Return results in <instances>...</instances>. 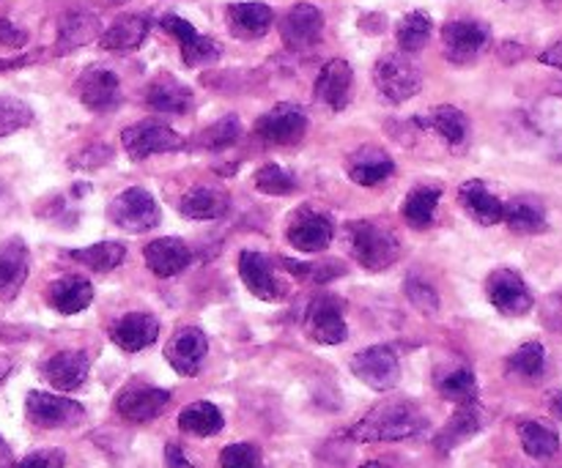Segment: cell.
Here are the masks:
<instances>
[{
    "instance_id": "cell-56",
    "label": "cell",
    "mask_w": 562,
    "mask_h": 468,
    "mask_svg": "<svg viewBox=\"0 0 562 468\" xmlns=\"http://www.w3.org/2000/svg\"><path fill=\"white\" fill-rule=\"evenodd\" d=\"M11 373V362L5 359V356H0V384L5 381V376H9Z\"/></svg>"
},
{
    "instance_id": "cell-20",
    "label": "cell",
    "mask_w": 562,
    "mask_h": 468,
    "mask_svg": "<svg viewBox=\"0 0 562 468\" xmlns=\"http://www.w3.org/2000/svg\"><path fill=\"white\" fill-rule=\"evenodd\" d=\"M31 272V252L25 241L9 239L0 244V301H14Z\"/></svg>"
},
{
    "instance_id": "cell-57",
    "label": "cell",
    "mask_w": 562,
    "mask_h": 468,
    "mask_svg": "<svg viewBox=\"0 0 562 468\" xmlns=\"http://www.w3.org/2000/svg\"><path fill=\"white\" fill-rule=\"evenodd\" d=\"M360 468H390V466L382 464V460H368V464H362Z\"/></svg>"
},
{
    "instance_id": "cell-16",
    "label": "cell",
    "mask_w": 562,
    "mask_h": 468,
    "mask_svg": "<svg viewBox=\"0 0 562 468\" xmlns=\"http://www.w3.org/2000/svg\"><path fill=\"white\" fill-rule=\"evenodd\" d=\"M324 33V14L313 3L291 5L289 14L280 20V36L289 49H311Z\"/></svg>"
},
{
    "instance_id": "cell-3",
    "label": "cell",
    "mask_w": 562,
    "mask_h": 468,
    "mask_svg": "<svg viewBox=\"0 0 562 468\" xmlns=\"http://www.w3.org/2000/svg\"><path fill=\"white\" fill-rule=\"evenodd\" d=\"M373 80H376L379 93L390 104H401L420 93L423 71L406 53H393L379 58L376 69H373Z\"/></svg>"
},
{
    "instance_id": "cell-21",
    "label": "cell",
    "mask_w": 562,
    "mask_h": 468,
    "mask_svg": "<svg viewBox=\"0 0 562 468\" xmlns=\"http://www.w3.org/2000/svg\"><path fill=\"white\" fill-rule=\"evenodd\" d=\"M351 88H355V71H351V66L344 58H333L324 66L322 75H318L316 99L338 113V110H346V104L351 102Z\"/></svg>"
},
{
    "instance_id": "cell-39",
    "label": "cell",
    "mask_w": 562,
    "mask_h": 468,
    "mask_svg": "<svg viewBox=\"0 0 562 468\" xmlns=\"http://www.w3.org/2000/svg\"><path fill=\"white\" fill-rule=\"evenodd\" d=\"M437 389L445 400L453 403H475L477 400V378L470 367H450V370L439 373Z\"/></svg>"
},
{
    "instance_id": "cell-14",
    "label": "cell",
    "mask_w": 562,
    "mask_h": 468,
    "mask_svg": "<svg viewBox=\"0 0 562 468\" xmlns=\"http://www.w3.org/2000/svg\"><path fill=\"white\" fill-rule=\"evenodd\" d=\"M162 27L170 33V36L179 38L181 60H184V66H190V69L214 64V60H220V55H223V47H220L214 38L201 36V33H198L190 22L181 20V16L176 14L162 16Z\"/></svg>"
},
{
    "instance_id": "cell-32",
    "label": "cell",
    "mask_w": 562,
    "mask_h": 468,
    "mask_svg": "<svg viewBox=\"0 0 562 468\" xmlns=\"http://www.w3.org/2000/svg\"><path fill=\"white\" fill-rule=\"evenodd\" d=\"M503 222L508 225L514 233H521V236H536L549 228L543 203L536 201V197H514V201L505 203Z\"/></svg>"
},
{
    "instance_id": "cell-28",
    "label": "cell",
    "mask_w": 562,
    "mask_h": 468,
    "mask_svg": "<svg viewBox=\"0 0 562 468\" xmlns=\"http://www.w3.org/2000/svg\"><path fill=\"white\" fill-rule=\"evenodd\" d=\"M148 31H151V20L143 14H126L119 16L108 31L102 33L99 44L108 53H132V49L140 47L146 42Z\"/></svg>"
},
{
    "instance_id": "cell-7",
    "label": "cell",
    "mask_w": 562,
    "mask_h": 468,
    "mask_svg": "<svg viewBox=\"0 0 562 468\" xmlns=\"http://www.w3.org/2000/svg\"><path fill=\"white\" fill-rule=\"evenodd\" d=\"M486 296L494 310L510 318L527 316L532 310V305H536L532 290L527 288L521 274H516L514 269H494L486 279Z\"/></svg>"
},
{
    "instance_id": "cell-44",
    "label": "cell",
    "mask_w": 562,
    "mask_h": 468,
    "mask_svg": "<svg viewBox=\"0 0 562 468\" xmlns=\"http://www.w3.org/2000/svg\"><path fill=\"white\" fill-rule=\"evenodd\" d=\"M241 135V124L236 115H223L217 124L209 126L206 132L201 135V146L212 148V151H220V148H228L239 140Z\"/></svg>"
},
{
    "instance_id": "cell-27",
    "label": "cell",
    "mask_w": 562,
    "mask_h": 468,
    "mask_svg": "<svg viewBox=\"0 0 562 468\" xmlns=\"http://www.w3.org/2000/svg\"><path fill=\"white\" fill-rule=\"evenodd\" d=\"M346 170H349V179L355 181V184L376 186L395 173V164H393V159L382 151V148L366 146V148H360V151L351 153Z\"/></svg>"
},
{
    "instance_id": "cell-15",
    "label": "cell",
    "mask_w": 562,
    "mask_h": 468,
    "mask_svg": "<svg viewBox=\"0 0 562 468\" xmlns=\"http://www.w3.org/2000/svg\"><path fill=\"white\" fill-rule=\"evenodd\" d=\"M168 403V389L146 387V384H130V387L121 389V395L115 398V411H119V416H124L126 422H151L162 414Z\"/></svg>"
},
{
    "instance_id": "cell-47",
    "label": "cell",
    "mask_w": 562,
    "mask_h": 468,
    "mask_svg": "<svg viewBox=\"0 0 562 468\" xmlns=\"http://www.w3.org/2000/svg\"><path fill=\"white\" fill-rule=\"evenodd\" d=\"M541 323L549 332L562 334V288L549 294L541 305Z\"/></svg>"
},
{
    "instance_id": "cell-38",
    "label": "cell",
    "mask_w": 562,
    "mask_h": 468,
    "mask_svg": "<svg viewBox=\"0 0 562 468\" xmlns=\"http://www.w3.org/2000/svg\"><path fill=\"white\" fill-rule=\"evenodd\" d=\"M426 126H431L437 135L445 137V142L453 148L464 146L467 137H470V118L461 113L459 107H450V104H442V107L434 110L426 118Z\"/></svg>"
},
{
    "instance_id": "cell-45",
    "label": "cell",
    "mask_w": 562,
    "mask_h": 468,
    "mask_svg": "<svg viewBox=\"0 0 562 468\" xmlns=\"http://www.w3.org/2000/svg\"><path fill=\"white\" fill-rule=\"evenodd\" d=\"M220 468H269L263 460V453L256 444H228L220 453Z\"/></svg>"
},
{
    "instance_id": "cell-31",
    "label": "cell",
    "mask_w": 562,
    "mask_h": 468,
    "mask_svg": "<svg viewBox=\"0 0 562 468\" xmlns=\"http://www.w3.org/2000/svg\"><path fill=\"white\" fill-rule=\"evenodd\" d=\"M225 20H228L231 33L236 38L252 42V38H261L272 27L274 14L267 3H234L228 5Z\"/></svg>"
},
{
    "instance_id": "cell-52",
    "label": "cell",
    "mask_w": 562,
    "mask_h": 468,
    "mask_svg": "<svg viewBox=\"0 0 562 468\" xmlns=\"http://www.w3.org/2000/svg\"><path fill=\"white\" fill-rule=\"evenodd\" d=\"M538 60H541V64H547V66H554V69H562V38H560V42H554L552 47L543 49V53L538 55Z\"/></svg>"
},
{
    "instance_id": "cell-58",
    "label": "cell",
    "mask_w": 562,
    "mask_h": 468,
    "mask_svg": "<svg viewBox=\"0 0 562 468\" xmlns=\"http://www.w3.org/2000/svg\"><path fill=\"white\" fill-rule=\"evenodd\" d=\"M508 3H525V0H508Z\"/></svg>"
},
{
    "instance_id": "cell-46",
    "label": "cell",
    "mask_w": 562,
    "mask_h": 468,
    "mask_svg": "<svg viewBox=\"0 0 562 468\" xmlns=\"http://www.w3.org/2000/svg\"><path fill=\"white\" fill-rule=\"evenodd\" d=\"M404 290H406V299L412 301V307H417L423 316H437V312H439V296H437V290L431 288V285L423 283V279H417V277H409V279H406Z\"/></svg>"
},
{
    "instance_id": "cell-19",
    "label": "cell",
    "mask_w": 562,
    "mask_h": 468,
    "mask_svg": "<svg viewBox=\"0 0 562 468\" xmlns=\"http://www.w3.org/2000/svg\"><path fill=\"white\" fill-rule=\"evenodd\" d=\"M88 370H91V359H88L86 351H60V354L49 356L42 365V376L58 392H75V389H80L86 384Z\"/></svg>"
},
{
    "instance_id": "cell-54",
    "label": "cell",
    "mask_w": 562,
    "mask_h": 468,
    "mask_svg": "<svg viewBox=\"0 0 562 468\" xmlns=\"http://www.w3.org/2000/svg\"><path fill=\"white\" fill-rule=\"evenodd\" d=\"M549 411L562 422V389H554V392L549 395Z\"/></svg>"
},
{
    "instance_id": "cell-9",
    "label": "cell",
    "mask_w": 562,
    "mask_h": 468,
    "mask_svg": "<svg viewBox=\"0 0 562 468\" xmlns=\"http://www.w3.org/2000/svg\"><path fill=\"white\" fill-rule=\"evenodd\" d=\"M256 137L269 146H294L305 137L307 115L296 104H278L256 121Z\"/></svg>"
},
{
    "instance_id": "cell-8",
    "label": "cell",
    "mask_w": 562,
    "mask_h": 468,
    "mask_svg": "<svg viewBox=\"0 0 562 468\" xmlns=\"http://www.w3.org/2000/svg\"><path fill=\"white\" fill-rule=\"evenodd\" d=\"M27 420L44 431H58V427H77L86 420V409L80 403L60 395L31 392L25 400Z\"/></svg>"
},
{
    "instance_id": "cell-34",
    "label": "cell",
    "mask_w": 562,
    "mask_h": 468,
    "mask_svg": "<svg viewBox=\"0 0 562 468\" xmlns=\"http://www.w3.org/2000/svg\"><path fill=\"white\" fill-rule=\"evenodd\" d=\"M225 420H223V411L217 409L214 403H206V400H198V403L187 406L184 411L179 414V427L190 436H217L223 431Z\"/></svg>"
},
{
    "instance_id": "cell-50",
    "label": "cell",
    "mask_w": 562,
    "mask_h": 468,
    "mask_svg": "<svg viewBox=\"0 0 562 468\" xmlns=\"http://www.w3.org/2000/svg\"><path fill=\"white\" fill-rule=\"evenodd\" d=\"M0 44L9 49H22L27 44V33L11 20H0Z\"/></svg>"
},
{
    "instance_id": "cell-53",
    "label": "cell",
    "mask_w": 562,
    "mask_h": 468,
    "mask_svg": "<svg viewBox=\"0 0 562 468\" xmlns=\"http://www.w3.org/2000/svg\"><path fill=\"white\" fill-rule=\"evenodd\" d=\"M14 455H11V447L5 444V438L0 436V468H14Z\"/></svg>"
},
{
    "instance_id": "cell-2",
    "label": "cell",
    "mask_w": 562,
    "mask_h": 468,
    "mask_svg": "<svg viewBox=\"0 0 562 468\" xmlns=\"http://www.w3.org/2000/svg\"><path fill=\"white\" fill-rule=\"evenodd\" d=\"M351 255L357 258L368 272H384L401 258V241L395 230L384 228L382 222H351L349 225Z\"/></svg>"
},
{
    "instance_id": "cell-36",
    "label": "cell",
    "mask_w": 562,
    "mask_h": 468,
    "mask_svg": "<svg viewBox=\"0 0 562 468\" xmlns=\"http://www.w3.org/2000/svg\"><path fill=\"white\" fill-rule=\"evenodd\" d=\"M69 258L82 263V266H88L91 272L108 274L124 263L126 247L121 244V241H102V244H91L86 247V250H71Z\"/></svg>"
},
{
    "instance_id": "cell-37",
    "label": "cell",
    "mask_w": 562,
    "mask_h": 468,
    "mask_svg": "<svg viewBox=\"0 0 562 468\" xmlns=\"http://www.w3.org/2000/svg\"><path fill=\"white\" fill-rule=\"evenodd\" d=\"M519 438H521V447H525V453L536 460L554 458L560 449L558 431H552V427L543 425V422H536V420L521 422Z\"/></svg>"
},
{
    "instance_id": "cell-51",
    "label": "cell",
    "mask_w": 562,
    "mask_h": 468,
    "mask_svg": "<svg viewBox=\"0 0 562 468\" xmlns=\"http://www.w3.org/2000/svg\"><path fill=\"white\" fill-rule=\"evenodd\" d=\"M165 466L168 468H192L190 460H187V455L181 453L179 444H168V447H165Z\"/></svg>"
},
{
    "instance_id": "cell-4",
    "label": "cell",
    "mask_w": 562,
    "mask_h": 468,
    "mask_svg": "<svg viewBox=\"0 0 562 468\" xmlns=\"http://www.w3.org/2000/svg\"><path fill=\"white\" fill-rule=\"evenodd\" d=\"M121 142H124V151L130 153V159H135V162H143V159L154 157V153L181 151V148L187 146V140L179 132L159 124V121H140V124L135 126H126V129L121 132Z\"/></svg>"
},
{
    "instance_id": "cell-30",
    "label": "cell",
    "mask_w": 562,
    "mask_h": 468,
    "mask_svg": "<svg viewBox=\"0 0 562 468\" xmlns=\"http://www.w3.org/2000/svg\"><path fill=\"white\" fill-rule=\"evenodd\" d=\"M47 301L60 316H77L93 301V285L82 277H60L49 285Z\"/></svg>"
},
{
    "instance_id": "cell-6",
    "label": "cell",
    "mask_w": 562,
    "mask_h": 468,
    "mask_svg": "<svg viewBox=\"0 0 562 468\" xmlns=\"http://www.w3.org/2000/svg\"><path fill=\"white\" fill-rule=\"evenodd\" d=\"M351 373L360 378L366 387L376 389V392H390L398 387L401 381V362L390 345H373V349L360 351L351 359Z\"/></svg>"
},
{
    "instance_id": "cell-43",
    "label": "cell",
    "mask_w": 562,
    "mask_h": 468,
    "mask_svg": "<svg viewBox=\"0 0 562 468\" xmlns=\"http://www.w3.org/2000/svg\"><path fill=\"white\" fill-rule=\"evenodd\" d=\"M256 190L263 192V195L283 197L291 195L296 190V181L289 170H283L280 164H263L256 173Z\"/></svg>"
},
{
    "instance_id": "cell-13",
    "label": "cell",
    "mask_w": 562,
    "mask_h": 468,
    "mask_svg": "<svg viewBox=\"0 0 562 468\" xmlns=\"http://www.w3.org/2000/svg\"><path fill=\"white\" fill-rule=\"evenodd\" d=\"M209 354V340L203 334V329L198 327H181L179 332L170 338V343L165 345V359L173 367L179 376H198L206 362Z\"/></svg>"
},
{
    "instance_id": "cell-24",
    "label": "cell",
    "mask_w": 562,
    "mask_h": 468,
    "mask_svg": "<svg viewBox=\"0 0 562 468\" xmlns=\"http://www.w3.org/2000/svg\"><path fill=\"white\" fill-rule=\"evenodd\" d=\"M459 203L464 206V212L475 219L483 228H492V225L503 222V206L505 203L488 190L483 181L472 179L467 184H461L459 190Z\"/></svg>"
},
{
    "instance_id": "cell-35",
    "label": "cell",
    "mask_w": 562,
    "mask_h": 468,
    "mask_svg": "<svg viewBox=\"0 0 562 468\" xmlns=\"http://www.w3.org/2000/svg\"><path fill=\"white\" fill-rule=\"evenodd\" d=\"M439 201H442V190L439 186H417L406 195L404 203V219L412 228L423 230L434 222L437 217Z\"/></svg>"
},
{
    "instance_id": "cell-18",
    "label": "cell",
    "mask_w": 562,
    "mask_h": 468,
    "mask_svg": "<svg viewBox=\"0 0 562 468\" xmlns=\"http://www.w3.org/2000/svg\"><path fill=\"white\" fill-rule=\"evenodd\" d=\"M110 338L126 354H137L157 343L159 321L151 312H126L110 327Z\"/></svg>"
},
{
    "instance_id": "cell-41",
    "label": "cell",
    "mask_w": 562,
    "mask_h": 468,
    "mask_svg": "<svg viewBox=\"0 0 562 468\" xmlns=\"http://www.w3.org/2000/svg\"><path fill=\"white\" fill-rule=\"evenodd\" d=\"M508 370L521 378H541L547 370V349L541 343H525L508 356Z\"/></svg>"
},
{
    "instance_id": "cell-40",
    "label": "cell",
    "mask_w": 562,
    "mask_h": 468,
    "mask_svg": "<svg viewBox=\"0 0 562 468\" xmlns=\"http://www.w3.org/2000/svg\"><path fill=\"white\" fill-rule=\"evenodd\" d=\"M431 33H434V22L426 11H412V14H406L404 20L398 22V33H395V36H398L401 53L406 55L420 53V49L428 44V38H431Z\"/></svg>"
},
{
    "instance_id": "cell-11",
    "label": "cell",
    "mask_w": 562,
    "mask_h": 468,
    "mask_svg": "<svg viewBox=\"0 0 562 468\" xmlns=\"http://www.w3.org/2000/svg\"><path fill=\"white\" fill-rule=\"evenodd\" d=\"M75 93L93 113H110L121 104L119 75L113 69H104V66H91L80 75Z\"/></svg>"
},
{
    "instance_id": "cell-42",
    "label": "cell",
    "mask_w": 562,
    "mask_h": 468,
    "mask_svg": "<svg viewBox=\"0 0 562 468\" xmlns=\"http://www.w3.org/2000/svg\"><path fill=\"white\" fill-rule=\"evenodd\" d=\"M33 124V110L22 99L0 96V137H9L14 132Z\"/></svg>"
},
{
    "instance_id": "cell-1",
    "label": "cell",
    "mask_w": 562,
    "mask_h": 468,
    "mask_svg": "<svg viewBox=\"0 0 562 468\" xmlns=\"http://www.w3.org/2000/svg\"><path fill=\"white\" fill-rule=\"evenodd\" d=\"M426 431V414L412 400H384L349 431L355 442H404Z\"/></svg>"
},
{
    "instance_id": "cell-33",
    "label": "cell",
    "mask_w": 562,
    "mask_h": 468,
    "mask_svg": "<svg viewBox=\"0 0 562 468\" xmlns=\"http://www.w3.org/2000/svg\"><path fill=\"white\" fill-rule=\"evenodd\" d=\"M102 31V22L91 11H69L58 25V53H71V49L82 47V44L93 42Z\"/></svg>"
},
{
    "instance_id": "cell-10",
    "label": "cell",
    "mask_w": 562,
    "mask_h": 468,
    "mask_svg": "<svg viewBox=\"0 0 562 468\" xmlns=\"http://www.w3.org/2000/svg\"><path fill=\"white\" fill-rule=\"evenodd\" d=\"M305 329L316 343L338 345L349 338V327L344 318V301L333 294L316 296L305 312Z\"/></svg>"
},
{
    "instance_id": "cell-23",
    "label": "cell",
    "mask_w": 562,
    "mask_h": 468,
    "mask_svg": "<svg viewBox=\"0 0 562 468\" xmlns=\"http://www.w3.org/2000/svg\"><path fill=\"white\" fill-rule=\"evenodd\" d=\"M333 236H335L333 219H329L327 214H316V212H302L289 228L291 247H296L300 252L324 250V247H329Z\"/></svg>"
},
{
    "instance_id": "cell-25",
    "label": "cell",
    "mask_w": 562,
    "mask_h": 468,
    "mask_svg": "<svg viewBox=\"0 0 562 468\" xmlns=\"http://www.w3.org/2000/svg\"><path fill=\"white\" fill-rule=\"evenodd\" d=\"M483 427H486V411L477 406V400L475 403H461L459 411L450 416L448 425L439 431L437 447L442 449V453H450L453 447H459V444L470 442L472 436H477Z\"/></svg>"
},
{
    "instance_id": "cell-26",
    "label": "cell",
    "mask_w": 562,
    "mask_h": 468,
    "mask_svg": "<svg viewBox=\"0 0 562 468\" xmlns=\"http://www.w3.org/2000/svg\"><path fill=\"white\" fill-rule=\"evenodd\" d=\"M146 104L157 113L184 115L192 107V91L181 80L170 75H159L148 82Z\"/></svg>"
},
{
    "instance_id": "cell-48",
    "label": "cell",
    "mask_w": 562,
    "mask_h": 468,
    "mask_svg": "<svg viewBox=\"0 0 562 468\" xmlns=\"http://www.w3.org/2000/svg\"><path fill=\"white\" fill-rule=\"evenodd\" d=\"M66 455L60 449H38V453H31L27 458H22L14 468H64Z\"/></svg>"
},
{
    "instance_id": "cell-17",
    "label": "cell",
    "mask_w": 562,
    "mask_h": 468,
    "mask_svg": "<svg viewBox=\"0 0 562 468\" xmlns=\"http://www.w3.org/2000/svg\"><path fill=\"white\" fill-rule=\"evenodd\" d=\"M239 277L252 296L263 301H280L285 296V285L274 277V269L267 255L245 250L239 255Z\"/></svg>"
},
{
    "instance_id": "cell-29",
    "label": "cell",
    "mask_w": 562,
    "mask_h": 468,
    "mask_svg": "<svg viewBox=\"0 0 562 468\" xmlns=\"http://www.w3.org/2000/svg\"><path fill=\"white\" fill-rule=\"evenodd\" d=\"M231 208V197L223 186L206 184L195 186V190L187 192L179 203V212L187 219H220L225 217Z\"/></svg>"
},
{
    "instance_id": "cell-5",
    "label": "cell",
    "mask_w": 562,
    "mask_h": 468,
    "mask_svg": "<svg viewBox=\"0 0 562 468\" xmlns=\"http://www.w3.org/2000/svg\"><path fill=\"white\" fill-rule=\"evenodd\" d=\"M108 217L113 219V225L130 230V233H146V230L157 228L162 212H159V203L154 201L151 192L143 190V186H132L110 203Z\"/></svg>"
},
{
    "instance_id": "cell-12",
    "label": "cell",
    "mask_w": 562,
    "mask_h": 468,
    "mask_svg": "<svg viewBox=\"0 0 562 468\" xmlns=\"http://www.w3.org/2000/svg\"><path fill=\"white\" fill-rule=\"evenodd\" d=\"M488 42H492V33H488V27L483 22L456 20L442 27L445 55L453 64H470V60H475L488 47Z\"/></svg>"
},
{
    "instance_id": "cell-55",
    "label": "cell",
    "mask_w": 562,
    "mask_h": 468,
    "mask_svg": "<svg viewBox=\"0 0 562 468\" xmlns=\"http://www.w3.org/2000/svg\"><path fill=\"white\" fill-rule=\"evenodd\" d=\"M31 55H25V58H14V60H0V71H5V69H20V66H25V64H31Z\"/></svg>"
},
{
    "instance_id": "cell-49",
    "label": "cell",
    "mask_w": 562,
    "mask_h": 468,
    "mask_svg": "<svg viewBox=\"0 0 562 468\" xmlns=\"http://www.w3.org/2000/svg\"><path fill=\"white\" fill-rule=\"evenodd\" d=\"M110 159H113V151H110L108 146H93V148H88V151L77 153L69 164L71 168L88 170V168H99V164L110 162Z\"/></svg>"
},
{
    "instance_id": "cell-22",
    "label": "cell",
    "mask_w": 562,
    "mask_h": 468,
    "mask_svg": "<svg viewBox=\"0 0 562 468\" xmlns=\"http://www.w3.org/2000/svg\"><path fill=\"white\" fill-rule=\"evenodd\" d=\"M143 258H146L148 269L157 277H176V274H181L190 266L192 250L187 247V241L176 239V236H165V239H154L143 250Z\"/></svg>"
}]
</instances>
